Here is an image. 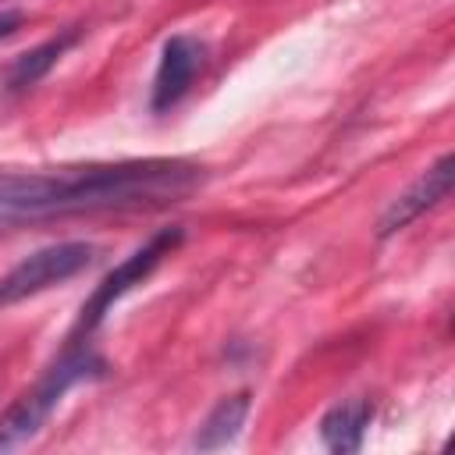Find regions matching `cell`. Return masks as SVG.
Masks as SVG:
<instances>
[{
	"instance_id": "1",
	"label": "cell",
	"mask_w": 455,
	"mask_h": 455,
	"mask_svg": "<svg viewBox=\"0 0 455 455\" xmlns=\"http://www.w3.org/2000/svg\"><path fill=\"white\" fill-rule=\"evenodd\" d=\"M206 181V167L178 156H146L60 171H11L0 174V228L160 210L188 199Z\"/></svg>"
},
{
	"instance_id": "2",
	"label": "cell",
	"mask_w": 455,
	"mask_h": 455,
	"mask_svg": "<svg viewBox=\"0 0 455 455\" xmlns=\"http://www.w3.org/2000/svg\"><path fill=\"white\" fill-rule=\"evenodd\" d=\"M107 373V363L100 359V352L92 348V341L82 338H68L64 352L43 370V377L21 391L0 416V451H11L25 441H32L43 423L50 419V412L60 405V398L85 380H100Z\"/></svg>"
},
{
	"instance_id": "3",
	"label": "cell",
	"mask_w": 455,
	"mask_h": 455,
	"mask_svg": "<svg viewBox=\"0 0 455 455\" xmlns=\"http://www.w3.org/2000/svg\"><path fill=\"white\" fill-rule=\"evenodd\" d=\"M181 238H185L181 228H164V231H156L146 245H139L132 256H124V259L92 288V295L82 302V313H78V323H75L71 338L92 341V334L100 331V323L107 320V313L114 309V302H121L135 284H142V281L181 245Z\"/></svg>"
},
{
	"instance_id": "4",
	"label": "cell",
	"mask_w": 455,
	"mask_h": 455,
	"mask_svg": "<svg viewBox=\"0 0 455 455\" xmlns=\"http://www.w3.org/2000/svg\"><path fill=\"white\" fill-rule=\"evenodd\" d=\"M92 259H96V245H89V242H57V245L36 249L32 256L14 263L0 277V309L18 306L25 299H36V295L50 291L53 284L71 281L75 274L92 267Z\"/></svg>"
},
{
	"instance_id": "5",
	"label": "cell",
	"mask_w": 455,
	"mask_h": 455,
	"mask_svg": "<svg viewBox=\"0 0 455 455\" xmlns=\"http://www.w3.org/2000/svg\"><path fill=\"white\" fill-rule=\"evenodd\" d=\"M203 60H206V43L203 39H196L188 32L171 36L164 43V50H160V64H156L153 92H149V110L153 114H164V110L178 107L188 96V89H192Z\"/></svg>"
},
{
	"instance_id": "6",
	"label": "cell",
	"mask_w": 455,
	"mask_h": 455,
	"mask_svg": "<svg viewBox=\"0 0 455 455\" xmlns=\"http://www.w3.org/2000/svg\"><path fill=\"white\" fill-rule=\"evenodd\" d=\"M451 153H444V156H437V164H430L387 210H384V217H380V224H377V238H391V235H398L402 228H409L416 217H423L427 210H434L441 199H448V192H451Z\"/></svg>"
},
{
	"instance_id": "7",
	"label": "cell",
	"mask_w": 455,
	"mask_h": 455,
	"mask_svg": "<svg viewBox=\"0 0 455 455\" xmlns=\"http://www.w3.org/2000/svg\"><path fill=\"white\" fill-rule=\"evenodd\" d=\"M370 419H373V402H370V398L338 402V405H331V409L323 412V419H320V437H323V444H327L331 451H338V455L359 451Z\"/></svg>"
},
{
	"instance_id": "8",
	"label": "cell",
	"mask_w": 455,
	"mask_h": 455,
	"mask_svg": "<svg viewBox=\"0 0 455 455\" xmlns=\"http://www.w3.org/2000/svg\"><path fill=\"white\" fill-rule=\"evenodd\" d=\"M75 43H78V28H64L60 36H53V39H46V43L25 50V53L14 57V64L7 68L4 89H7V92H25V89H32L39 78L50 75V68H53Z\"/></svg>"
},
{
	"instance_id": "9",
	"label": "cell",
	"mask_w": 455,
	"mask_h": 455,
	"mask_svg": "<svg viewBox=\"0 0 455 455\" xmlns=\"http://www.w3.org/2000/svg\"><path fill=\"white\" fill-rule=\"evenodd\" d=\"M249 409H252L249 391H238V395H231V398H220V402L210 409V416L199 423V430H196V437H192V448H196V451L228 448V444L242 434V427H245V419H249Z\"/></svg>"
},
{
	"instance_id": "10",
	"label": "cell",
	"mask_w": 455,
	"mask_h": 455,
	"mask_svg": "<svg viewBox=\"0 0 455 455\" xmlns=\"http://www.w3.org/2000/svg\"><path fill=\"white\" fill-rule=\"evenodd\" d=\"M21 28V11H0V43Z\"/></svg>"
}]
</instances>
